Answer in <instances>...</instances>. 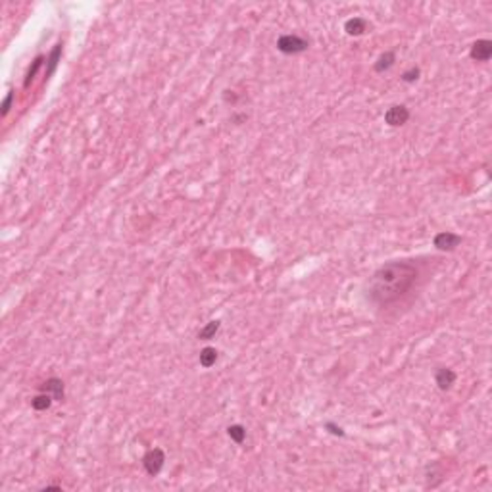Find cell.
<instances>
[{
	"label": "cell",
	"instance_id": "6da1fadb",
	"mask_svg": "<svg viewBox=\"0 0 492 492\" xmlns=\"http://www.w3.org/2000/svg\"><path fill=\"white\" fill-rule=\"evenodd\" d=\"M417 279V269L408 262H390L381 266L367 283V296L377 306H389L402 298Z\"/></svg>",
	"mask_w": 492,
	"mask_h": 492
},
{
	"label": "cell",
	"instance_id": "7a4b0ae2",
	"mask_svg": "<svg viewBox=\"0 0 492 492\" xmlns=\"http://www.w3.org/2000/svg\"><path fill=\"white\" fill-rule=\"evenodd\" d=\"M310 43L298 35H283L277 39V50L283 54H300L308 50Z\"/></svg>",
	"mask_w": 492,
	"mask_h": 492
},
{
	"label": "cell",
	"instance_id": "3957f363",
	"mask_svg": "<svg viewBox=\"0 0 492 492\" xmlns=\"http://www.w3.org/2000/svg\"><path fill=\"white\" fill-rule=\"evenodd\" d=\"M164 461H165V454H164V450H162V448L148 450L147 454L142 456V466H144V469H147L148 475H152V477H156L160 471H162Z\"/></svg>",
	"mask_w": 492,
	"mask_h": 492
},
{
	"label": "cell",
	"instance_id": "277c9868",
	"mask_svg": "<svg viewBox=\"0 0 492 492\" xmlns=\"http://www.w3.org/2000/svg\"><path fill=\"white\" fill-rule=\"evenodd\" d=\"M410 120V110H408L406 106H390L389 110L385 112V123L387 125H390V127H400V125H404L406 121Z\"/></svg>",
	"mask_w": 492,
	"mask_h": 492
},
{
	"label": "cell",
	"instance_id": "5b68a950",
	"mask_svg": "<svg viewBox=\"0 0 492 492\" xmlns=\"http://www.w3.org/2000/svg\"><path fill=\"white\" fill-rule=\"evenodd\" d=\"M435 246L439 248V250L442 252H450L454 250L456 246H459V242H461V237L456 233H450V231H442V233H439L437 237H435Z\"/></svg>",
	"mask_w": 492,
	"mask_h": 492
},
{
	"label": "cell",
	"instance_id": "8992f818",
	"mask_svg": "<svg viewBox=\"0 0 492 492\" xmlns=\"http://www.w3.org/2000/svg\"><path fill=\"white\" fill-rule=\"evenodd\" d=\"M469 56H471V60H475V62L490 60V56H492V41H488V39H481V41L473 43L471 50H469Z\"/></svg>",
	"mask_w": 492,
	"mask_h": 492
},
{
	"label": "cell",
	"instance_id": "52a82bcc",
	"mask_svg": "<svg viewBox=\"0 0 492 492\" xmlns=\"http://www.w3.org/2000/svg\"><path fill=\"white\" fill-rule=\"evenodd\" d=\"M435 383L441 390L452 389V385L456 383V371L450 369V367H441L439 371L435 373Z\"/></svg>",
	"mask_w": 492,
	"mask_h": 492
},
{
	"label": "cell",
	"instance_id": "ba28073f",
	"mask_svg": "<svg viewBox=\"0 0 492 492\" xmlns=\"http://www.w3.org/2000/svg\"><path fill=\"white\" fill-rule=\"evenodd\" d=\"M43 392H48V394H52V398H54V400H58V402H62V400L66 398V392H64V383H62V379H58V377H50V379L44 381Z\"/></svg>",
	"mask_w": 492,
	"mask_h": 492
},
{
	"label": "cell",
	"instance_id": "9c48e42d",
	"mask_svg": "<svg viewBox=\"0 0 492 492\" xmlns=\"http://www.w3.org/2000/svg\"><path fill=\"white\" fill-rule=\"evenodd\" d=\"M367 27H369L367 19H363V17H350L344 23V31L350 37H360V35H363L367 31Z\"/></svg>",
	"mask_w": 492,
	"mask_h": 492
},
{
	"label": "cell",
	"instance_id": "30bf717a",
	"mask_svg": "<svg viewBox=\"0 0 492 492\" xmlns=\"http://www.w3.org/2000/svg\"><path fill=\"white\" fill-rule=\"evenodd\" d=\"M394 62H396L394 52H385V54H381V56H379V60L375 62L373 69H375L377 73H383V71H387V69L392 68V66H394Z\"/></svg>",
	"mask_w": 492,
	"mask_h": 492
},
{
	"label": "cell",
	"instance_id": "8fae6325",
	"mask_svg": "<svg viewBox=\"0 0 492 492\" xmlns=\"http://www.w3.org/2000/svg\"><path fill=\"white\" fill-rule=\"evenodd\" d=\"M52 402H54L52 394H48V392H41V394H37V396L31 400V408L37 410V412H44V410H48V408L52 406Z\"/></svg>",
	"mask_w": 492,
	"mask_h": 492
},
{
	"label": "cell",
	"instance_id": "7c38bea8",
	"mask_svg": "<svg viewBox=\"0 0 492 492\" xmlns=\"http://www.w3.org/2000/svg\"><path fill=\"white\" fill-rule=\"evenodd\" d=\"M217 362V350L216 348H212V346H206V348H202L200 350V365L202 367H212V365H216Z\"/></svg>",
	"mask_w": 492,
	"mask_h": 492
},
{
	"label": "cell",
	"instance_id": "4fadbf2b",
	"mask_svg": "<svg viewBox=\"0 0 492 492\" xmlns=\"http://www.w3.org/2000/svg\"><path fill=\"white\" fill-rule=\"evenodd\" d=\"M219 327H221V321H217V320L210 321V323H206V327L200 329L198 338H202V340H210V338H214L217 335Z\"/></svg>",
	"mask_w": 492,
	"mask_h": 492
},
{
	"label": "cell",
	"instance_id": "5bb4252c",
	"mask_svg": "<svg viewBox=\"0 0 492 492\" xmlns=\"http://www.w3.org/2000/svg\"><path fill=\"white\" fill-rule=\"evenodd\" d=\"M60 56H62V44H56L54 46V50L50 52V56H48V68H46V77H50L52 73H54V69L58 68V62H60Z\"/></svg>",
	"mask_w": 492,
	"mask_h": 492
},
{
	"label": "cell",
	"instance_id": "9a60e30c",
	"mask_svg": "<svg viewBox=\"0 0 492 492\" xmlns=\"http://www.w3.org/2000/svg\"><path fill=\"white\" fill-rule=\"evenodd\" d=\"M227 435H229V439H231L233 442L242 444L244 439H246V429H244L242 425H231V427L227 429Z\"/></svg>",
	"mask_w": 492,
	"mask_h": 492
},
{
	"label": "cell",
	"instance_id": "2e32d148",
	"mask_svg": "<svg viewBox=\"0 0 492 492\" xmlns=\"http://www.w3.org/2000/svg\"><path fill=\"white\" fill-rule=\"evenodd\" d=\"M43 60H44L43 56H39V58H35L33 66L29 68V71H27V75H25V83H23V86H25V89H27V86H29V85H31V81H33V79H35V75H37V71L41 69V66H43Z\"/></svg>",
	"mask_w": 492,
	"mask_h": 492
},
{
	"label": "cell",
	"instance_id": "e0dca14e",
	"mask_svg": "<svg viewBox=\"0 0 492 492\" xmlns=\"http://www.w3.org/2000/svg\"><path fill=\"white\" fill-rule=\"evenodd\" d=\"M419 73H421L419 68H410L408 71L402 73V81H404V83H415V81L419 79Z\"/></svg>",
	"mask_w": 492,
	"mask_h": 492
},
{
	"label": "cell",
	"instance_id": "ac0fdd59",
	"mask_svg": "<svg viewBox=\"0 0 492 492\" xmlns=\"http://www.w3.org/2000/svg\"><path fill=\"white\" fill-rule=\"evenodd\" d=\"M12 102H14V91H10L8 95H6V98L2 100V118L8 115L10 108H12Z\"/></svg>",
	"mask_w": 492,
	"mask_h": 492
},
{
	"label": "cell",
	"instance_id": "d6986e66",
	"mask_svg": "<svg viewBox=\"0 0 492 492\" xmlns=\"http://www.w3.org/2000/svg\"><path fill=\"white\" fill-rule=\"evenodd\" d=\"M325 429H329V431L333 432V435H337V437H344V431L340 427H337L335 423H325Z\"/></svg>",
	"mask_w": 492,
	"mask_h": 492
}]
</instances>
